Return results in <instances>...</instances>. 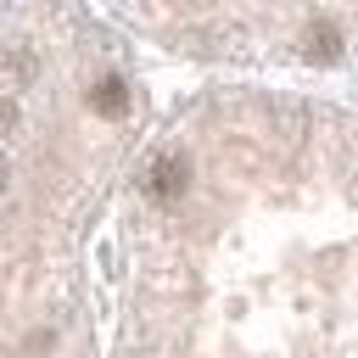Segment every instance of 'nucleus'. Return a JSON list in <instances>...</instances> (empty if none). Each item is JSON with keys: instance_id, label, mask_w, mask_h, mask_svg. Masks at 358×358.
<instances>
[{"instance_id": "obj_1", "label": "nucleus", "mask_w": 358, "mask_h": 358, "mask_svg": "<svg viewBox=\"0 0 358 358\" xmlns=\"http://www.w3.org/2000/svg\"><path fill=\"white\" fill-rule=\"evenodd\" d=\"M185 190H190V162H185L179 151H162V157L145 168V196L168 207V201H179Z\"/></svg>"}, {"instance_id": "obj_2", "label": "nucleus", "mask_w": 358, "mask_h": 358, "mask_svg": "<svg viewBox=\"0 0 358 358\" xmlns=\"http://www.w3.org/2000/svg\"><path fill=\"white\" fill-rule=\"evenodd\" d=\"M90 112L106 117V123H123V117H129V84H123L117 73H101V78L90 84Z\"/></svg>"}, {"instance_id": "obj_3", "label": "nucleus", "mask_w": 358, "mask_h": 358, "mask_svg": "<svg viewBox=\"0 0 358 358\" xmlns=\"http://www.w3.org/2000/svg\"><path fill=\"white\" fill-rule=\"evenodd\" d=\"M302 50H308V62H336V56H341V34H336L330 22H313L308 39H302Z\"/></svg>"}, {"instance_id": "obj_4", "label": "nucleus", "mask_w": 358, "mask_h": 358, "mask_svg": "<svg viewBox=\"0 0 358 358\" xmlns=\"http://www.w3.org/2000/svg\"><path fill=\"white\" fill-rule=\"evenodd\" d=\"M0 185H6V168H0Z\"/></svg>"}]
</instances>
